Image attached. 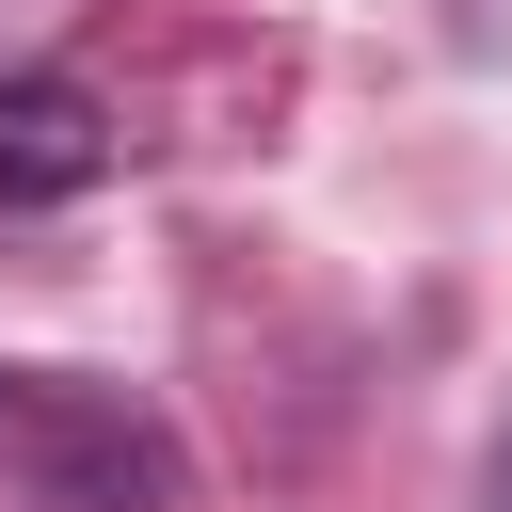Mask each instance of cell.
<instances>
[{"mask_svg": "<svg viewBox=\"0 0 512 512\" xmlns=\"http://www.w3.org/2000/svg\"><path fill=\"white\" fill-rule=\"evenodd\" d=\"M96 176H112L96 96H80V80H0V224H16V208H64V192H96Z\"/></svg>", "mask_w": 512, "mask_h": 512, "instance_id": "1", "label": "cell"}, {"mask_svg": "<svg viewBox=\"0 0 512 512\" xmlns=\"http://www.w3.org/2000/svg\"><path fill=\"white\" fill-rule=\"evenodd\" d=\"M496 512H512V432H496Z\"/></svg>", "mask_w": 512, "mask_h": 512, "instance_id": "2", "label": "cell"}]
</instances>
